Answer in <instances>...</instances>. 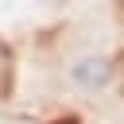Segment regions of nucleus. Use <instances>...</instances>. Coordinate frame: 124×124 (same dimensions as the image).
<instances>
[{
	"instance_id": "obj_2",
	"label": "nucleus",
	"mask_w": 124,
	"mask_h": 124,
	"mask_svg": "<svg viewBox=\"0 0 124 124\" xmlns=\"http://www.w3.org/2000/svg\"><path fill=\"white\" fill-rule=\"evenodd\" d=\"M66 124H74V120H66Z\"/></svg>"
},
{
	"instance_id": "obj_1",
	"label": "nucleus",
	"mask_w": 124,
	"mask_h": 124,
	"mask_svg": "<svg viewBox=\"0 0 124 124\" xmlns=\"http://www.w3.org/2000/svg\"><path fill=\"white\" fill-rule=\"evenodd\" d=\"M66 78H70V85L81 89V93H101L105 85H112L116 66H112V58H105V54H81V58L70 62Z\"/></svg>"
}]
</instances>
